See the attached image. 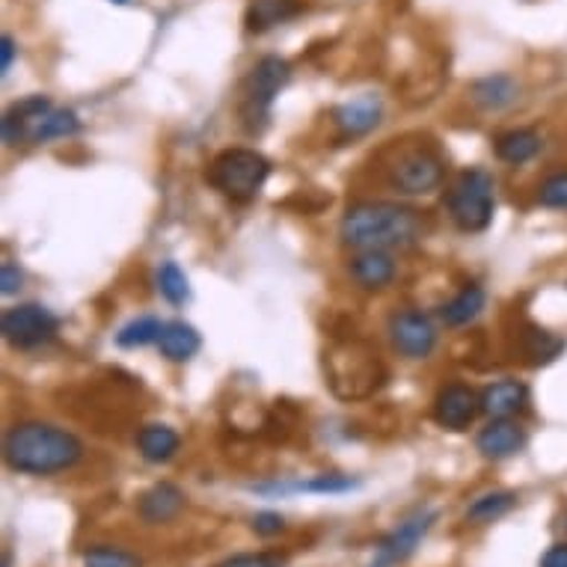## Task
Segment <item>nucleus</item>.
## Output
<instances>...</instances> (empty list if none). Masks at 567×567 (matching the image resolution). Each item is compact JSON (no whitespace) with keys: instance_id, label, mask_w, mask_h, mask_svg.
<instances>
[{"instance_id":"obj_7","label":"nucleus","mask_w":567,"mask_h":567,"mask_svg":"<svg viewBox=\"0 0 567 567\" xmlns=\"http://www.w3.org/2000/svg\"><path fill=\"white\" fill-rule=\"evenodd\" d=\"M291 65L282 56H261L259 63L252 65L250 78L244 84L241 99V120L250 131H261L270 116V104L279 95V90L289 84Z\"/></svg>"},{"instance_id":"obj_21","label":"nucleus","mask_w":567,"mask_h":567,"mask_svg":"<svg viewBox=\"0 0 567 567\" xmlns=\"http://www.w3.org/2000/svg\"><path fill=\"white\" fill-rule=\"evenodd\" d=\"M517 99V81L508 75H487L473 84V102L484 111H503Z\"/></svg>"},{"instance_id":"obj_12","label":"nucleus","mask_w":567,"mask_h":567,"mask_svg":"<svg viewBox=\"0 0 567 567\" xmlns=\"http://www.w3.org/2000/svg\"><path fill=\"white\" fill-rule=\"evenodd\" d=\"M437 520V512H419L413 514L410 520H404L395 532H390L386 538L381 540L378 547V565H399L404 558H410L416 553V547L422 544V538L429 535L431 526Z\"/></svg>"},{"instance_id":"obj_5","label":"nucleus","mask_w":567,"mask_h":567,"mask_svg":"<svg viewBox=\"0 0 567 567\" xmlns=\"http://www.w3.org/2000/svg\"><path fill=\"white\" fill-rule=\"evenodd\" d=\"M270 164L256 150H226L208 164V185L233 203H250L268 182Z\"/></svg>"},{"instance_id":"obj_35","label":"nucleus","mask_w":567,"mask_h":567,"mask_svg":"<svg viewBox=\"0 0 567 567\" xmlns=\"http://www.w3.org/2000/svg\"><path fill=\"white\" fill-rule=\"evenodd\" d=\"M540 567H567V544L549 547L544 558H540Z\"/></svg>"},{"instance_id":"obj_28","label":"nucleus","mask_w":567,"mask_h":567,"mask_svg":"<svg viewBox=\"0 0 567 567\" xmlns=\"http://www.w3.org/2000/svg\"><path fill=\"white\" fill-rule=\"evenodd\" d=\"M360 482L351 478V475H316V478H309V482H298L286 487V491H309V493H348L357 491Z\"/></svg>"},{"instance_id":"obj_2","label":"nucleus","mask_w":567,"mask_h":567,"mask_svg":"<svg viewBox=\"0 0 567 567\" xmlns=\"http://www.w3.org/2000/svg\"><path fill=\"white\" fill-rule=\"evenodd\" d=\"M84 457V443L72 431L48 422H21L3 440V461L12 473L56 475Z\"/></svg>"},{"instance_id":"obj_16","label":"nucleus","mask_w":567,"mask_h":567,"mask_svg":"<svg viewBox=\"0 0 567 567\" xmlns=\"http://www.w3.org/2000/svg\"><path fill=\"white\" fill-rule=\"evenodd\" d=\"M351 277L365 291L386 289L395 277V261L386 250H360L351 259Z\"/></svg>"},{"instance_id":"obj_6","label":"nucleus","mask_w":567,"mask_h":567,"mask_svg":"<svg viewBox=\"0 0 567 567\" xmlns=\"http://www.w3.org/2000/svg\"><path fill=\"white\" fill-rule=\"evenodd\" d=\"M449 215L457 229L464 233H484L493 220V178L484 169H466L461 173L446 196Z\"/></svg>"},{"instance_id":"obj_29","label":"nucleus","mask_w":567,"mask_h":567,"mask_svg":"<svg viewBox=\"0 0 567 567\" xmlns=\"http://www.w3.org/2000/svg\"><path fill=\"white\" fill-rule=\"evenodd\" d=\"M538 203L544 208H553V212H567V169L553 173V176L540 182Z\"/></svg>"},{"instance_id":"obj_8","label":"nucleus","mask_w":567,"mask_h":567,"mask_svg":"<svg viewBox=\"0 0 567 567\" xmlns=\"http://www.w3.org/2000/svg\"><path fill=\"white\" fill-rule=\"evenodd\" d=\"M56 330H60L56 316L51 309L39 307V303H21V307L7 309L3 318H0V333H3V339L12 348H21V351H30V348L51 342Z\"/></svg>"},{"instance_id":"obj_14","label":"nucleus","mask_w":567,"mask_h":567,"mask_svg":"<svg viewBox=\"0 0 567 567\" xmlns=\"http://www.w3.org/2000/svg\"><path fill=\"white\" fill-rule=\"evenodd\" d=\"M182 508H185V493L169 482L152 484L150 491L143 493L137 503L140 520L150 523V526H161V523L176 520L178 514H182Z\"/></svg>"},{"instance_id":"obj_10","label":"nucleus","mask_w":567,"mask_h":567,"mask_svg":"<svg viewBox=\"0 0 567 567\" xmlns=\"http://www.w3.org/2000/svg\"><path fill=\"white\" fill-rule=\"evenodd\" d=\"M390 336L395 351L408 360H425L437 344V330L431 324V318L416 312V309L395 312L390 318Z\"/></svg>"},{"instance_id":"obj_20","label":"nucleus","mask_w":567,"mask_h":567,"mask_svg":"<svg viewBox=\"0 0 567 567\" xmlns=\"http://www.w3.org/2000/svg\"><path fill=\"white\" fill-rule=\"evenodd\" d=\"M178 446H182V440L169 425H146V429L137 431L140 455L150 464H167L169 457L178 452Z\"/></svg>"},{"instance_id":"obj_1","label":"nucleus","mask_w":567,"mask_h":567,"mask_svg":"<svg viewBox=\"0 0 567 567\" xmlns=\"http://www.w3.org/2000/svg\"><path fill=\"white\" fill-rule=\"evenodd\" d=\"M425 233V217L399 203H360L348 208L339 235L353 250H408Z\"/></svg>"},{"instance_id":"obj_23","label":"nucleus","mask_w":567,"mask_h":567,"mask_svg":"<svg viewBox=\"0 0 567 567\" xmlns=\"http://www.w3.org/2000/svg\"><path fill=\"white\" fill-rule=\"evenodd\" d=\"M484 309V289L482 286H466L449 300L446 307L440 309V318L446 321V327H464L470 321L482 316Z\"/></svg>"},{"instance_id":"obj_24","label":"nucleus","mask_w":567,"mask_h":567,"mask_svg":"<svg viewBox=\"0 0 567 567\" xmlns=\"http://www.w3.org/2000/svg\"><path fill=\"white\" fill-rule=\"evenodd\" d=\"M514 503H517V496L512 491H493L478 496L470 508H466V520L475 523V526H484V523H493L505 517V514L512 512Z\"/></svg>"},{"instance_id":"obj_4","label":"nucleus","mask_w":567,"mask_h":567,"mask_svg":"<svg viewBox=\"0 0 567 567\" xmlns=\"http://www.w3.org/2000/svg\"><path fill=\"white\" fill-rule=\"evenodd\" d=\"M324 369L327 378H330V386L342 399H365L386 378L378 351L369 348L365 342H360V339L336 342L324 353Z\"/></svg>"},{"instance_id":"obj_32","label":"nucleus","mask_w":567,"mask_h":567,"mask_svg":"<svg viewBox=\"0 0 567 567\" xmlns=\"http://www.w3.org/2000/svg\"><path fill=\"white\" fill-rule=\"evenodd\" d=\"M286 529V520H282V514L277 512H259L252 517V532L261 535V538H274L279 532Z\"/></svg>"},{"instance_id":"obj_9","label":"nucleus","mask_w":567,"mask_h":567,"mask_svg":"<svg viewBox=\"0 0 567 567\" xmlns=\"http://www.w3.org/2000/svg\"><path fill=\"white\" fill-rule=\"evenodd\" d=\"M390 178L401 194H431L443 182V161L429 146H413V150H404L399 158L392 161Z\"/></svg>"},{"instance_id":"obj_33","label":"nucleus","mask_w":567,"mask_h":567,"mask_svg":"<svg viewBox=\"0 0 567 567\" xmlns=\"http://www.w3.org/2000/svg\"><path fill=\"white\" fill-rule=\"evenodd\" d=\"M21 270L12 265V261H3V270H0V286H3V295H16L21 289Z\"/></svg>"},{"instance_id":"obj_25","label":"nucleus","mask_w":567,"mask_h":567,"mask_svg":"<svg viewBox=\"0 0 567 567\" xmlns=\"http://www.w3.org/2000/svg\"><path fill=\"white\" fill-rule=\"evenodd\" d=\"M161 330H164L161 318L140 316L134 318V321H128V324L116 333V344H120V348H143V344L158 342Z\"/></svg>"},{"instance_id":"obj_13","label":"nucleus","mask_w":567,"mask_h":567,"mask_svg":"<svg viewBox=\"0 0 567 567\" xmlns=\"http://www.w3.org/2000/svg\"><path fill=\"white\" fill-rule=\"evenodd\" d=\"M381 116H383V104L378 95L365 93V95H357L351 102H344L342 107H336L333 120L339 125L344 137H363L369 131H374L381 125Z\"/></svg>"},{"instance_id":"obj_18","label":"nucleus","mask_w":567,"mask_h":567,"mask_svg":"<svg viewBox=\"0 0 567 567\" xmlns=\"http://www.w3.org/2000/svg\"><path fill=\"white\" fill-rule=\"evenodd\" d=\"M540 134L532 128H514L505 131L496 137L493 143V152H496V158L505 161V164H512V167H520V164H529L535 155L540 152Z\"/></svg>"},{"instance_id":"obj_30","label":"nucleus","mask_w":567,"mask_h":567,"mask_svg":"<svg viewBox=\"0 0 567 567\" xmlns=\"http://www.w3.org/2000/svg\"><path fill=\"white\" fill-rule=\"evenodd\" d=\"M558 351H561V342L553 339L549 333H544V330H529V333H526V353H529L532 365L549 363Z\"/></svg>"},{"instance_id":"obj_34","label":"nucleus","mask_w":567,"mask_h":567,"mask_svg":"<svg viewBox=\"0 0 567 567\" xmlns=\"http://www.w3.org/2000/svg\"><path fill=\"white\" fill-rule=\"evenodd\" d=\"M16 39L10 37V33H3V39H0V75H7L12 69V60H16Z\"/></svg>"},{"instance_id":"obj_17","label":"nucleus","mask_w":567,"mask_h":567,"mask_svg":"<svg viewBox=\"0 0 567 567\" xmlns=\"http://www.w3.org/2000/svg\"><path fill=\"white\" fill-rule=\"evenodd\" d=\"M529 404V390L520 381H499L482 392V410L493 419H512Z\"/></svg>"},{"instance_id":"obj_19","label":"nucleus","mask_w":567,"mask_h":567,"mask_svg":"<svg viewBox=\"0 0 567 567\" xmlns=\"http://www.w3.org/2000/svg\"><path fill=\"white\" fill-rule=\"evenodd\" d=\"M199 344H203L199 342V333L190 324H185V321H169L161 330L158 348L169 363H187L199 351Z\"/></svg>"},{"instance_id":"obj_15","label":"nucleus","mask_w":567,"mask_h":567,"mask_svg":"<svg viewBox=\"0 0 567 567\" xmlns=\"http://www.w3.org/2000/svg\"><path fill=\"white\" fill-rule=\"evenodd\" d=\"M475 446H478V452L484 457L503 461V457H512L517 452H523V446H526V431L517 422H512V419H493L487 429H482Z\"/></svg>"},{"instance_id":"obj_26","label":"nucleus","mask_w":567,"mask_h":567,"mask_svg":"<svg viewBox=\"0 0 567 567\" xmlns=\"http://www.w3.org/2000/svg\"><path fill=\"white\" fill-rule=\"evenodd\" d=\"M158 291L169 303H185L190 298V286H187L185 270L178 268L176 261H164L158 270Z\"/></svg>"},{"instance_id":"obj_22","label":"nucleus","mask_w":567,"mask_h":567,"mask_svg":"<svg viewBox=\"0 0 567 567\" xmlns=\"http://www.w3.org/2000/svg\"><path fill=\"white\" fill-rule=\"evenodd\" d=\"M298 0H252L250 12H247V30L261 33V30L277 28L291 16H298Z\"/></svg>"},{"instance_id":"obj_37","label":"nucleus","mask_w":567,"mask_h":567,"mask_svg":"<svg viewBox=\"0 0 567 567\" xmlns=\"http://www.w3.org/2000/svg\"><path fill=\"white\" fill-rule=\"evenodd\" d=\"M374 567H383V565H374Z\"/></svg>"},{"instance_id":"obj_27","label":"nucleus","mask_w":567,"mask_h":567,"mask_svg":"<svg viewBox=\"0 0 567 567\" xmlns=\"http://www.w3.org/2000/svg\"><path fill=\"white\" fill-rule=\"evenodd\" d=\"M84 567H143L140 556L120 547H90L84 553Z\"/></svg>"},{"instance_id":"obj_11","label":"nucleus","mask_w":567,"mask_h":567,"mask_svg":"<svg viewBox=\"0 0 567 567\" xmlns=\"http://www.w3.org/2000/svg\"><path fill=\"white\" fill-rule=\"evenodd\" d=\"M478 413H482V395L466 383H449L434 401V419L446 431H466Z\"/></svg>"},{"instance_id":"obj_36","label":"nucleus","mask_w":567,"mask_h":567,"mask_svg":"<svg viewBox=\"0 0 567 567\" xmlns=\"http://www.w3.org/2000/svg\"><path fill=\"white\" fill-rule=\"evenodd\" d=\"M111 3H116V7H122V3H128V0H111Z\"/></svg>"},{"instance_id":"obj_3","label":"nucleus","mask_w":567,"mask_h":567,"mask_svg":"<svg viewBox=\"0 0 567 567\" xmlns=\"http://www.w3.org/2000/svg\"><path fill=\"white\" fill-rule=\"evenodd\" d=\"M81 131V120L75 111L54 107L45 95H30L24 102L7 111L3 116V140L7 146L24 143H51V140L75 137Z\"/></svg>"},{"instance_id":"obj_31","label":"nucleus","mask_w":567,"mask_h":567,"mask_svg":"<svg viewBox=\"0 0 567 567\" xmlns=\"http://www.w3.org/2000/svg\"><path fill=\"white\" fill-rule=\"evenodd\" d=\"M215 567H282V558L274 553H238V556L217 561Z\"/></svg>"}]
</instances>
